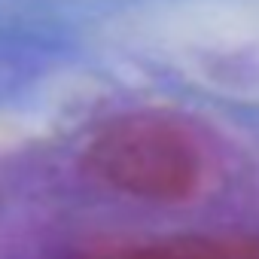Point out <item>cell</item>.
<instances>
[{
    "instance_id": "1",
    "label": "cell",
    "mask_w": 259,
    "mask_h": 259,
    "mask_svg": "<svg viewBox=\"0 0 259 259\" xmlns=\"http://www.w3.org/2000/svg\"><path fill=\"white\" fill-rule=\"evenodd\" d=\"M89 171L110 189L141 201H183L201 183V147L168 116L125 113L85 144Z\"/></svg>"
}]
</instances>
